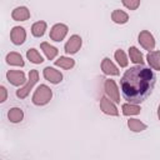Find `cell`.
<instances>
[{
  "label": "cell",
  "mask_w": 160,
  "mask_h": 160,
  "mask_svg": "<svg viewBox=\"0 0 160 160\" xmlns=\"http://www.w3.org/2000/svg\"><path fill=\"white\" fill-rule=\"evenodd\" d=\"M100 109H101L102 112L106 114V115L116 116V115L119 114V111H118L115 104H114L110 99H108V98H101V100H100Z\"/></svg>",
  "instance_id": "11"
},
{
  "label": "cell",
  "mask_w": 160,
  "mask_h": 160,
  "mask_svg": "<svg viewBox=\"0 0 160 160\" xmlns=\"http://www.w3.org/2000/svg\"><path fill=\"white\" fill-rule=\"evenodd\" d=\"M6 62L9 65H15V66H24V60L19 52L11 51L6 55Z\"/></svg>",
  "instance_id": "16"
},
{
  "label": "cell",
  "mask_w": 160,
  "mask_h": 160,
  "mask_svg": "<svg viewBox=\"0 0 160 160\" xmlns=\"http://www.w3.org/2000/svg\"><path fill=\"white\" fill-rule=\"evenodd\" d=\"M101 70L106 75H119V69L114 65V62L109 58H105L101 61Z\"/></svg>",
  "instance_id": "13"
},
{
  "label": "cell",
  "mask_w": 160,
  "mask_h": 160,
  "mask_svg": "<svg viewBox=\"0 0 160 160\" xmlns=\"http://www.w3.org/2000/svg\"><path fill=\"white\" fill-rule=\"evenodd\" d=\"M38 80H39V72H38V70H35V69L30 70V72H29V81L26 82L25 86H22L19 90H16V96L20 98V99H25L28 96V94L30 92V90L32 89V86L38 82Z\"/></svg>",
  "instance_id": "3"
},
{
  "label": "cell",
  "mask_w": 160,
  "mask_h": 160,
  "mask_svg": "<svg viewBox=\"0 0 160 160\" xmlns=\"http://www.w3.org/2000/svg\"><path fill=\"white\" fill-rule=\"evenodd\" d=\"M52 98V91L48 85H40L38 86V89L35 90L34 95H32V102L38 106L45 105L48 104Z\"/></svg>",
  "instance_id": "2"
},
{
  "label": "cell",
  "mask_w": 160,
  "mask_h": 160,
  "mask_svg": "<svg viewBox=\"0 0 160 160\" xmlns=\"http://www.w3.org/2000/svg\"><path fill=\"white\" fill-rule=\"evenodd\" d=\"M158 116H159V120H160V105H159V110H158Z\"/></svg>",
  "instance_id": "28"
},
{
  "label": "cell",
  "mask_w": 160,
  "mask_h": 160,
  "mask_svg": "<svg viewBox=\"0 0 160 160\" xmlns=\"http://www.w3.org/2000/svg\"><path fill=\"white\" fill-rule=\"evenodd\" d=\"M139 42L140 45L145 49V50H152L155 48V39L152 36V34H150V31L148 30H142L139 34Z\"/></svg>",
  "instance_id": "4"
},
{
  "label": "cell",
  "mask_w": 160,
  "mask_h": 160,
  "mask_svg": "<svg viewBox=\"0 0 160 160\" xmlns=\"http://www.w3.org/2000/svg\"><path fill=\"white\" fill-rule=\"evenodd\" d=\"M146 60L154 70H160V51H150L146 55Z\"/></svg>",
  "instance_id": "14"
},
{
  "label": "cell",
  "mask_w": 160,
  "mask_h": 160,
  "mask_svg": "<svg viewBox=\"0 0 160 160\" xmlns=\"http://www.w3.org/2000/svg\"><path fill=\"white\" fill-rule=\"evenodd\" d=\"M8 118L11 122H20L24 118V112L20 108H12L8 112Z\"/></svg>",
  "instance_id": "19"
},
{
  "label": "cell",
  "mask_w": 160,
  "mask_h": 160,
  "mask_svg": "<svg viewBox=\"0 0 160 160\" xmlns=\"http://www.w3.org/2000/svg\"><path fill=\"white\" fill-rule=\"evenodd\" d=\"M122 5L129 10H136L140 6V0H121Z\"/></svg>",
  "instance_id": "26"
},
{
  "label": "cell",
  "mask_w": 160,
  "mask_h": 160,
  "mask_svg": "<svg viewBox=\"0 0 160 160\" xmlns=\"http://www.w3.org/2000/svg\"><path fill=\"white\" fill-rule=\"evenodd\" d=\"M121 109H122V114L126 115V116H129V115H136V114H139L140 110H141L138 104H131V102L124 104V105L121 106Z\"/></svg>",
  "instance_id": "21"
},
{
  "label": "cell",
  "mask_w": 160,
  "mask_h": 160,
  "mask_svg": "<svg viewBox=\"0 0 160 160\" xmlns=\"http://www.w3.org/2000/svg\"><path fill=\"white\" fill-rule=\"evenodd\" d=\"M11 18L15 21H25V20H28L30 18V11L25 6H18V8H15L12 10Z\"/></svg>",
  "instance_id": "12"
},
{
  "label": "cell",
  "mask_w": 160,
  "mask_h": 160,
  "mask_svg": "<svg viewBox=\"0 0 160 160\" xmlns=\"http://www.w3.org/2000/svg\"><path fill=\"white\" fill-rule=\"evenodd\" d=\"M42 75L51 84H59L62 80V74L59 70H55L54 68H50V66H46L42 70Z\"/></svg>",
  "instance_id": "9"
},
{
  "label": "cell",
  "mask_w": 160,
  "mask_h": 160,
  "mask_svg": "<svg viewBox=\"0 0 160 160\" xmlns=\"http://www.w3.org/2000/svg\"><path fill=\"white\" fill-rule=\"evenodd\" d=\"M68 26L65 24H55L50 30V39L54 41H61L68 34Z\"/></svg>",
  "instance_id": "5"
},
{
  "label": "cell",
  "mask_w": 160,
  "mask_h": 160,
  "mask_svg": "<svg viewBox=\"0 0 160 160\" xmlns=\"http://www.w3.org/2000/svg\"><path fill=\"white\" fill-rule=\"evenodd\" d=\"M128 126L131 131H135V132H140V131H144L146 129V125L144 122H141L140 120H138V119L128 120Z\"/></svg>",
  "instance_id": "23"
},
{
  "label": "cell",
  "mask_w": 160,
  "mask_h": 160,
  "mask_svg": "<svg viewBox=\"0 0 160 160\" xmlns=\"http://www.w3.org/2000/svg\"><path fill=\"white\" fill-rule=\"evenodd\" d=\"M105 92L110 98V100H112L114 102H120L119 90H118V86H116L114 80L109 79V80L105 81Z\"/></svg>",
  "instance_id": "10"
},
{
  "label": "cell",
  "mask_w": 160,
  "mask_h": 160,
  "mask_svg": "<svg viewBox=\"0 0 160 160\" xmlns=\"http://www.w3.org/2000/svg\"><path fill=\"white\" fill-rule=\"evenodd\" d=\"M10 39H11L12 44H15V45L24 44V41L26 39V31H25V29L21 28V26L12 28L11 31H10Z\"/></svg>",
  "instance_id": "8"
},
{
  "label": "cell",
  "mask_w": 160,
  "mask_h": 160,
  "mask_svg": "<svg viewBox=\"0 0 160 160\" xmlns=\"http://www.w3.org/2000/svg\"><path fill=\"white\" fill-rule=\"evenodd\" d=\"M6 79L10 84L19 86L25 82V74L21 70H9L6 72Z\"/></svg>",
  "instance_id": "7"
},
{
  "label": "cell",
  "mask_w": 160,
  "mask_h": 160,
  "mask_svg": "<svg viewBox=\"0 0 160 160\" xmlns=\"http://www.w3.org/2000/svg\"><path fill=\"white\" fill-rule=\"evenodd\" d=\"M111 20L116 24H125L129 20V15L122 10H114L111 12Z\"/></svg>",
  "instance_id": "17"
},
{
  "label": "cell",
  "mask_w": 160,
  "mask_h": 160,
  "mask_svg": "<svg viewBox=\"0 0 160 160\" xmlns=\"http://www.w3.org/2000/svg\"><path fill=\"white\" fill-rule=\"evenodd\" d=\"M26 58H28L31 62H34V64H41V62L44 61L42 56L40 55V52H39L36 49H29V50L26 51Z\"/></svg>",
  "instance_id": "24"
},
{
  "label": "cell",
  "mask_w": 160,
  "mask_h": 160,
  "mask_svg": "<svg viewBox=\"0 0 160 160\" xmlns=\"http://www.w3.org/2000/svg\"><path fill=\"white\" fill-rule=\"evenodd\" d=\"M0 92H1V98H0V101L4 102L6 100V96H8V92H6V89L4 86H0Z\"/></svg>",
  "instance_id": "27"
},
{
  "label": "cell",
  "mask_w": 160,
  "mask_h": 160,
  "mask_svg": "<svg viewBox=\"0 0 160 160\" xmlns=\"http://www.w3.org/2000/svg\"><path fill=\"white\" fill-rule=\"evenodd\" d=\"M40 48H41V50L45 52V55H46V58H48L49 60H52V59L58 55V49H56L55 46L50 45L49 42H41V44H40Z\"/></svg>",
  "instance_id": "18"
},
{
  "label": "cell",
  "mask_w": 160,
  "mask_h": 160,
  "mask_svg": "<svg viewBox=\"0 0 160 160\" xmlns=\"http://www.w3.org/2000/svg\"><path fill=\"white\" fill-rule=\"evenodd\" d=\"M115 60L118 61V64L120 65V68H126L128 66V58H126V55H125V52L121 50V49H119V50H116L115 51Z\"/></svg>",
  "instance_id": "25"
},
{
  "label": "cell",
  "mask_w": 160,
  "mask_h": 160,
  "mask_svg": "<svg viewBox=\"0 0 160 160\" xmlns=\"http://www.w3.org/2000/svg\"><path fill=\"white\" fill-rule=\"evenodd\" d=\"M45 30H46V22L45 21H38V22L32 24V26H31V34L35 38L42 36Z\"/></svg>",
  "instance_id": "20"
},
{
  "label": "cell",
  "mask_w": 160,
  "mask_h": 160,
  "mask_svg": "<svg viewBox=\"0 0 160 160\" xmlns=\"http://www.w3.org/2000/svg\"><path fill=\"white\" fill-rule=\"evenodd\" d=\"M55 65H56V66H60V68H62V69H71V68H74L75 61H74L71 58L60 56L58 60H55Z\"/></svg>",
  "instance_id": "22"
},
{
  "label": "cell",
  "mask_w": 160,
  "mask_h": 160,
  "mask_svg": "<svg viewBox=\"0 0 160 160\" xmlns=\"http://www.w3.org/2000/svg\"><path fill=\"white\" fill-rule=\"evenodd\" d=\"M81 44H82V40L79 35H72L70 36V39L68 40V42L65 44V52L66 54H76L80 48H81Z\"/></svg>",
  "instance_id": "6"
},
{
  "label": "cell",
  "mask_w": 160,
  "mask_h": 160,
  "mask_svg": "<svg viewBox=\"0 0 160 160\" xmlns=\"http://www.w3.org/2000/svg\"><path fill=\"white\" fill-rule=\"evenodd\" d=\"M155 82L156 76L152 70L144 65L132 66L124 72L120 80L122 98L131 104H140L152 92Z\"/></svg>",
  "instance_id": "1"
},
{
  "label": "cell",
  "mask_w": 160,
  "mask_h": 160,
  "mask_svg": "<svg viewBox=\"0 0 160 160\" xmlns=\"http://www.w3.org/2000/svg\"><path fill=\"white\" fill-rule=\"evenodd\" d=\"M129 56H130V60L136 64V65H142L144 64V58H142V54L140 52V50L135 46H131L129 48Z\"/></svg>",
  "instance_id": "15"
}]
</instances>
